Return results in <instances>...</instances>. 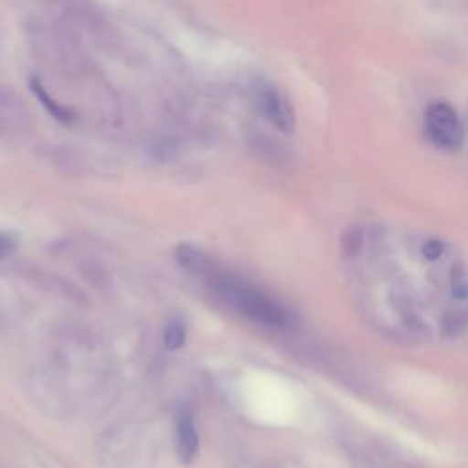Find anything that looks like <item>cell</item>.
Returning <instances> with one entry per match:
<instances>
[{"label": "cell", "mask_w": 468, "mask_h": 468, "mask_svg": "<svg viewBox=\"0 0 468 468\" xmlns=\"http://www.w3.org/2000/svg\"><path fill=\"white\" fill-rule=\"evenodd\" d=\"M163 342L168 351H177L186 342V325L179 316H172L163 331Z\"/></svg>", "instance_id": "cell-5"}, {"label": "cell", "mask_w": 468, "mask_h": 468, "mask_svg": "<svg viewBox=\"0 0 468 468\" xmlns=\"http://www.w3.org/2000/svg\"><path fill=\"white\" fill-rule=\"evenodd\" d=\"M15 247H16L15 238H13L11 234L0 232V260L5 258V256H9V254L15 250Z\"/></svg>", "instance_id": "cell-8"}, {"label": "cell", "mask_w": 468, "mask_h": 468, "mask_svg": "<svg viewBox=\"0 0 468 468\" xmlns=\"http://www.w3.org/2000/svg\"><path fill=\"white\" fill-rule=\"evenodd\" d=\"M212 287L221 302L230 305L245 318L269 327H285L291 322V314L283 305H280L256 285L232 272L214 274Z\"/></svg>", "instance_id": "cell-1"}, {"label": "cell", "mask_w": 468, "mask_h": 468, "mask_svg": "<svg viewBox=\"0 0 468 468\" xmlns=\"http://www.w3.org/2000/svg\"><path fill=\"white\" fill-rule=\"evenodd\" d=\"M424 133L431 144L442 150H457L464 130L457 110L446 101H433L424 112Z\"/></svg>", "instance_id": "cell-2"}, {"label": "cell", "mask_w": 468, "mask_h": 468, "mask_svg": "<svg viewBox=\"0 0 468 468\" xmlns=\"http://www.w3.org/2000/svg\"><path fill=\"white\" fill-rule=\"evenodd\" d=\"M176 453L183 464L194 463L199 453V433L188 404H179L176 411Z\"/></svg>", "instance_id": "cell-4"}, {"label": "cell", "mask_w": 468, "mask_h": 468, "mask_svg": "<svg viewBox=\"0 0 468 468\" xmlns=\"http://www.w3.org/2000/svg\"><path fill=\"white\" fill-rule=\"evenodd\" d=\"M176 258L179 260V263L190 271H197L203 272L208 267V260L207 256H203L197 249L190 247V245H179Z\"/></svg>", "instance_id": "cell-6"}, {"label": "cell", "mask_w": 468, "mask_h": 468, "mask_svg": "<svg viewBox=\"0 0 468 468\" xmlns=\"http://www.w3.org/2000/svg\"><path fill=\"white\" fill-rule=\"evenodd\" d=\"M33 90H35V93L38 95V99H40V101H44V104L48 106V110L51 112V115H55L57 119H62V121H68V119H69V113H68L64 108H60L58 104H55L53 101H49V99H48V95H46V91H44L38 84H35V86H33Z\"/></svg>", "instance_id": "cell-7"}, {"label": "cell", "mask_w": 468, "mask_h": 468, "mask_svg": "<svg viewBox=\"0 0 468 468\" xmlns=\"http://www.w3.org/2000/svg\"><path fill=\"white\" fill-rule=\"evenodd\" d=\"M256 108L276 130L291 133L294 128V110L287 95L272 82H261L256 90Z\"/></svg>", "instance_id": "cell-3"}]
</instances>
